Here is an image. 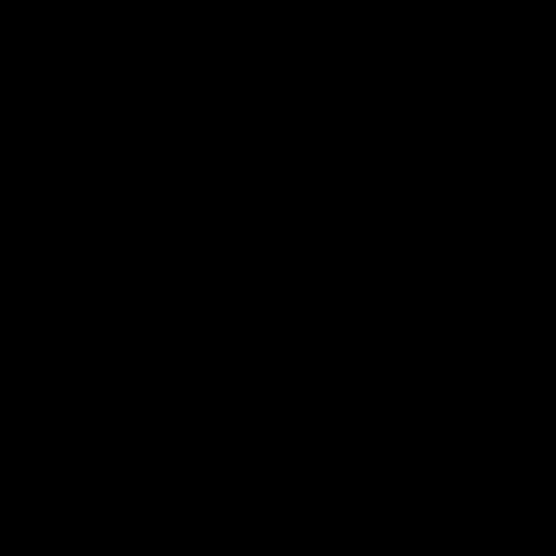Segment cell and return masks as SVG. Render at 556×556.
Segmentation results:
<instances>
[]
</instances>
